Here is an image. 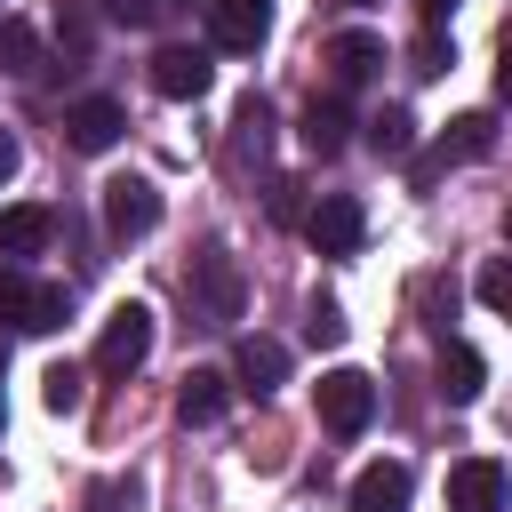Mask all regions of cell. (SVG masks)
Returning <instances> with one entry per match:
<instances>
[{
  "instance_id": "obj_20",
  "label": "cell",
  "mask_w": 512,
  "mask_h": 512,
  "mask_svg": "<svg viewBox=\"0 0 512 512\" xmlns=\"http://www.w3.org/2000/svg\"><path fill=\"white\" fill-rule=\"evenodd\" d=\"M80 392H88V384H80V368H48V376H40L48 416H72V408H80Z\"/></svg>"
},
{
  "instance_id": "obj_4",
  "label": "cell",
  "mask_w": 512,
  "mask_h": 512,
  "mask_svg": "<svg viewBox=\"0 0 512 512\" xmlns=\"http://www.w3.org/2000/svg\"><path fill=\"white\" fill-rule=\"evenodd\" d=\"M160 224V184L152 176H112L104 184V232L112 240H144Z\"/></svg>"
},
{
  "instance_id": "obj_26",
  "label": "cell",
  "mask_w": 512,
  "mask_h": 512,
  "mask_svg": "<svg viewBox=\"0 0 512 512\" xmlns=\"http://www.w3.org/2000/svg\"><path fill=\"white\" fill-rule=\"evenodd\" d=\"M424 312H432V328H448V312H456V288H448V280H424Z\"/></svg>"
},
{
  "instance_id": "obj_24",
  "label": "cell",
  "mask_w": 512,
  "mask_h": 512,
  "mask_svg": "<svg viewBox=\"0 0 512 512\" xmlns=\"http://www.w3.org/2000/svg\"><path fill=\"white\" fill-rule=\"evenodd\" d=\"M272 224H304V184H296V176L272 184Z\"/></svg>"
},
{
  "instance_id": "obj_12",
  "label": "cell",
  "mask_w": 512,
  "mask_h": 512,
  "mask_svg": "<svg viewBox=\"0 0 512 512\" xmlns=\"http://www.w3.org/2000/svg\"><path fill=\"white\" fill-rule=\"evenodd\" d=\"M352 512H408V464H368L360 480H352Z\"/></svg>"
},
{
  "instance_id": "obj_25",
  "label": "cell",
  "mask_w": 512,
  "mask_h": 512,
  "mask_svg": "<svg viewBox=\"0 0 512 512\" xmlns=\"http://www.w3.org/2000/svg\"><path fill=\"white\" fill-rule=\"evenodd\" d=\"M304 336H312V344H344V312H336V304H312Z\"/></svg>"
},
{
  "instance_id": "obj_11",
  "label": "cell",
  "mask_w": 512,
  "mask_h": 512,
  "mask_svg": "<svg viewBox=\"0 0 512 512\" xmlns=\"http://www.w3.org/2000/svg\"><path fill=\"white\" fill-rule=\"evenodd\" d=\"M232 376H240V392H272V384L288 376V344H272V336H240Z\"/></svg>"
},
{
  "instance_id": "obj_23",
  "label": "cell",
  "mask_w": 512,
  "mask_h": 512,
  "mask_svg": "<svg viewBox=\"0 0 512 512\" xmlns=\"http://www.w3.org/2000/svg\"><path fill=\"white\" fill-rule=\"evenodd\" d=\"M448 64H456V56H448V40H440V24H432V32L416 40V56H408V72H416V80H440Z\"/></svg>"
},
{
  "instance_id": "obj_17",
  "label": "cell",
  "mask_w": 512,
  "mask_h": 512,
  "mask_svg": "<svg viewBox=\"0 0 512 512\" xmlns=\"http://www.w3.org/2000/svg\"><path fill=\"white\" fill-rule=\"evenodd\" d=\"M368 152H376V160H408V152H416V120H408L400 104L368 112Z\"/></svg>"
},
{
  "instance_id": "obj_1",
  "label": "cell",
  "mask_w": 512,
  "mask_h": 512,
  "mask_svg": "<svg viewBox=\"0 0 512 512\" xmlns=\"http://www.w3.org/2000/svg\"><path fill=\"white\" fill-rule=\"evenodd\" d=\"M312 400H320V424L328 432H368V416H376V384L360 376V368H328L320 384H312Z\"/></svg>"
},
{
  "instance_id": "obj_15",
  "label": "cell",
  "mask_w": 512,
  "mask_h": 512,
  "mask_svg": "<svg viewBox=\"0 0 512 512\" xmlns=\"http://www.w3.org/2000/svg\"><path fill=\"white\" fill-rule=\"evenodd\" d=\"M344 128H352V120H344V104H336V96H312V104H304V120H296L304 152H320V160H336V152H344Z\"/></svg>"
},
{
  "instance_id": "obj_19",
  "label": "cell",
  "mask_w": 512,
  "mask_h": 512,
  "mask_svg": "<svg viewBox=\"0 0 512 512\" xmlns=\"http://www.w3.org/2000/svg\"><path fill=\"white\" fill-rule=\"evenodd\" d=\"M0 72H40V40L16 16H0Z\"/></svg>"
},
{
  "instance_id": "obj_29",
  "label": "cell",
  "mask_w": 512,
  "mask_h": 512,
  "mask_svg": "<svg viewBox=\"0 0 512 512\" xmlns=\"http://www.w3.org/2000/svg\"><path fill=\"white\" fill-rule=\"evenodd\" d=\"M416 8H424V24H440V16L456 8V0H416Z\"/></svg>"
},
{
  "instance_id": "obj_3",
  "label": "cell",
  "mask_w": 512,
  "mask_h": 512,
  "mask_svg": "<svg viewBox=\"0 0 512 512\" xmlns=\"http://www.w3.org/2000/svg\"><path fill=\"white\" fill-rule=\"evenodd\" d=\"M144 360H152V312L144 304H120L104 320V336H96V368L104 376H136Z\"/></svg>"
},
{
  "instance_id": "obj_6",
  "label": "cell",
  "mask_w": 512,
  "mask_h": 512,
  "mask_svg": "<svg viewBox=\"0 0 512 512\" xmlns=\"http://www.w3.org/2000/svg\"><path fill=\"white\" fill-rule=\"evenodd\" d=\"M192 296H200L208 320H240V264L224 248H200L192 256Z\"/></svg>"
},
{
  "instance_id": "obj_5",
  "label": "cell",
  "mask_w": 512,
  "mask_h": 512,
  "mask_svg": "<svg viewBox=\"0 0 512 512\" xmlns=\"http://www.w3.org/2000/svg\"><path fill=\"white\" fill-rule=\"evenodd\" d=\"M448 512H512V472L496 456H464L448 472Z\"/></svg>"
},
{
  "instance_id": "obj_18",
  "label": "cell",
  "mask_w": 512,
  "mask_h": 512,
  "mask_svg": "<svg viewBox=\"0 0 512 512\" xmlns=\"http://www.w3.org/2000/svg\"><path fill=\"white\" fill-rule=\"evenodd\" d=\"M496 144V120L488 112H464V120H448V136H440V160H480Z\"/></svg>"
},
{
  "instance_id": "obj_30",
  "label": "cell",
  "mask_w": 512,
  "mask_h": 512,
  "mask_svg": "<svg viewBox=\"0 0 512 512\" xmlns=\"http://www.w3.org/2000/svg\"><path fill=\"white\" fill-rule=\"evenodd\" d=\"M360 8H376V0H360Z\"/></svg>"
},
{
  "instance_id": "obj_10",
  "label": "cell",
  "mask_w": 512,
  "mask_h": 512,
  "mask_svg": "<svg viewBox=\"0 0 512 512\" xmlns=\"http://www.w3.org/2000/svg\"><path fill=\"white\" fill-rule=\"evenodd\" d=\"M480 384H488V360H480L472 344H440V384H432V392H440L448 408H472Z\"/></svg>"
},
{
  "instance_id": "obj_14",
  "label": "cell",
  "mask_w": 512,
  "mask_h": 512,
  "mask_svg": "<svg viewBox=\"0 0 512 512\" xmlns=\"http://www.w3.org/2000/svg\"><path fill=\"white\" fill-rule=\"evenodd\" d=\"M224 400H232V376H216V368H192V376L176 384V416H184V424H216Z\"/></svg>"
},
{
  "instance_id": "obj_9",
  "label": "cell",
  "mask_w": 512,
  "mask_h": 512,
  "mask_svg": "<svg viewBox=\"0 0 512 512\" xmlns=\"http://www.w3.org/2000/svg\"><path fill=\"white\" fill-rule=\"evenodd\" d=\"M208 80H216V64H208L200 48H160V56H152V88H160L168 104H192V96H208Z\"/></svg>"
},
{
  "instance_id": "obj_22",
  "label": "cell",
  "mask_w": 512,
  "mask_h": 512,
  "mask_svg": "<svg viewBox=\"0 0 512 512\" xmlns=\"http://www.w3.org/2000/svg\"><path fill=\"white\" fill-rule=\"evenodd\" d=\"M64 312H72V296H64V288H40V296H32V320H24V336H56V328H64Z\"/></svg>"
},
{
  "instance_id": "obj_8",
  "label": "cell",
  "mask_w": 512,
  "mask_h": 512,
  "mask_svg": "<svg viewBox=\"0 0 512 512\" xmlns=\"http://www.w3.org/2000/svg\"><path fill=\"white\" fill-rule=\"evenodd\" d=\"M208 32H216V48L248 56L272 32V0H208Z\"/></svg>"
},
{
  "instance_id": "obj_2",
  "label": "cell",
  "mask_w": 512,
  "mask_h": 512,
  "mask_svg": "<svg viewBox=\"0 0 512 512\" xmlns=\"http://www.w3.org/2000/svg\"><path fill=\"white\" fill-rule=\"evenodd\" d=\"M304 240H312L320 256H352V248L368 240V216H360V200H352V192H320V200L304 208Z\"/></svg>"
},
{
  "instance_id": "obj_21",
  "label": "cell",
  "mask_w": 512,
  "mask_h": 512,
  "mask_svg": "<svg viewBox=\"0 0 512 512\" xmlns=\"http://www.w3.org/2000/svg\"><path fill=\"white\" fill-rule=\"evenodd\" d=\"M472 288H480V304H488V312H504V320H512V256L480 264V280H472Z\"/></svg>"
},
{
  "instance_id": "obj_28",
  "label": "cell",
  "mask_w": 512,
  "mask_h": 512,
  "mask_svg": "<svg viewBox=\"0 0 512 512\" xmlns=\"http://www.w3.org/2000/svg\"><path fill=\"white\" fill-rule=\"evenodd\" d=\"M496 96L512 104V48H504V64H496Z\"/></svg>"
},
{
  "instance_id": "obj_16",
  "label": "cell",
  "mask_w": 512,
  "mask_h": 512,
  "mask_svg": "<svg viewBox=\"0 0 512 512\" xmlns=\"http://www.w3.org/2000/svg\"><path fill=\"white\" fill-rule=\"evenodd\" d=\"M48 232H56V216L48 208H0V256H40L48 248Z\"/></svg>"
},
{
  "instance_id": "obj_27",
  "label": "cell",
  "mask_w": 512,
  "mask_h": 512,
  "mask_svg": "<svg viewBox=\"0 0 512 512\" xmlns=\"http://www.w3.org/2000/svg\"><path fill=\"white\" fill-rule=\"evenodd\" d=\"M16 160H24V152H16V136H8V128H0V184H8V176H16Z\"/></svg>"
},
{
  "instance_id": "obj_7",
  "label": "cell",
  "mask_w": 512,
  "mask_h": 512,
  "mask_svg": "<svg viewBox=\"0 0 512 512\" xmlns=\"http://www.w3.org/2000/svg\"><path fill=\"white\" fill-rule=\"evenodd\" d=\"M120 128H128V112H120L112 96H80V104L64 112V144H72V152H112Z\"/></svg>"
},
{
  "instance_id": "obj_13",
  "label": "cell",
  "mask_w": 512,
  "mask_h": 512,
  "mask_svg": "<svg viewBox=\"0 0 512 512\" xmlns=\"http://www.w3.org/2000/svg\"><path fill=\"white\" fill-rule=\"evenodd\" d=\"M376 64H384V40H376V32H336V40H328V72H336V88H360Z\"/></svg>"
}]
</instances>
